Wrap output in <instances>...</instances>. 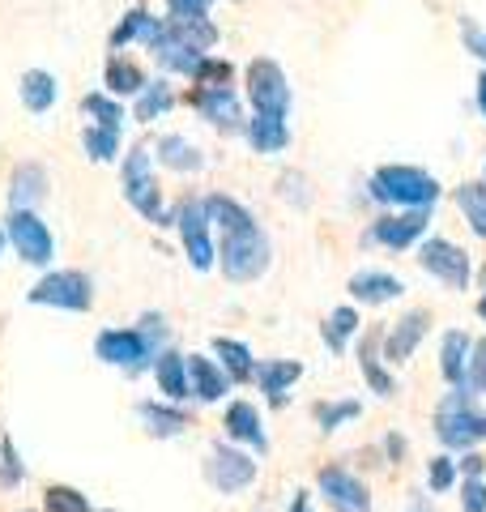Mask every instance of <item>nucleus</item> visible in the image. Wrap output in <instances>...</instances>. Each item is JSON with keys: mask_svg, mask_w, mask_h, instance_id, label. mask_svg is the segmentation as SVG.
I'll return each mask as SVG.
<instances>
[{"mask_svg": "<svg viewBox=\"0 0 486 512\" xmlns=\"http://www.w3.org/2000/svg\"><path fill=\"white\" fill-rule=\"evenodd\" d=\"M371 201L380 205H397V210H431L440 201V180L427 175L423 167L410 163H388L367 180Z\"/></svg>", "mask_w": 486, "mask_h": 512, "instance_id": "obj_1", "label": "nucleus"}, {"mask_svg": "<svg viewBox=\"0 0 486 512\" xmlns=\"http://www.w3.org/2000/svg\"><path fill=\"white\" fill-rule=\"evenodd\" d=\"M269 261H273V248H269V235L248 222L239 231H226L222 244H218V269L231 282H256L269 274Z\"/></svg>", "mask_w": 486, "mask_h": 512, "instance_id": "obj_2", "label": "nucleus"}, {"mask_svg": "<svg viewBox=\"0 0 486 512\" xmlns=\"http://www.w3.org/2000/svg\"><path fill=\"white\" fill-rule=\"evenodd\" d=\"M120 188L128 205L154 227H167V214H162V192H158V180H154V154L150 146H133L124 154V167H120Z\"/></svg>", "mask_w": 486, "mask_h": 512, "instance_id": "obj_3", "label": "nucleus"}, {"mask_svg": "<svg viewBox=\"0 0 486 512\" xmlns=\"http://www.w3.org/2000/svg\"><path fill=\"white\" fill-rule=\"evenodd\" d=\"M435 436H440L444 448H457V453H469L478 440H486V414L474 406V397H465L457 389H448V397L435 410Z\"/></svg>", "mask_w": 486, "mask_h": 512, "instance_id": "obj_4", "label": "nucleus"}, {"mask_svg": "<svg viewBox=\"0 0 486 512\" xmlns=\"http://www.w3.org/2000/svg\"><path fill=\"white\" fill-rule=\"evenodd\" d=\"M30 303L39 308H60V312H90L94 308V282L81 274V269H56V274H43L30 286Z\"/></svg>", "mask_w": 486, "mask_h": 512, "instance_id": "obj_5", "label": "nucleus"}, {"mask_svg": "<svg viewBox=\"0 0 486 512\" xmlns=\"http://www.w3.org/2000/svg\"><path fill=\"white\" fill-rule=\"evenodd\" d=\"M256 474H261L256 457L243 453V448H235L231 440H218L214 448H209V457H205V478H209V487H214L218 495L248 491L256 483Z\"/></svg>", "mask_w": 486, "mask_h": 512, "instance_id": "obj_6", "label": "nucleus"}, {"mask_svg": "<svg viewBox=\"0 0 486 512\" xmlns=\"http://www.w3.org/2000/svg\"><path fill=\"white\" fill-rule=\"evenodd\" d=\"M248 99L256 107V116H286L290 111V82L278 60L256 56L248 64Z\"/></svg>", "mask_w": 486, "mask_h": 512, "instance_id": "obj_7", "label": "nucleus"}, {"mask_svg": "<svg viewBox=\"0 0 486 512\" xmlns=\"http://www.w3.org/2000/svg\"><path fill=\"white\" fill-rule=\"evenodd\" d=\"M94 355H99L107 367H124V372H145V367H154V346L141 338L137 325L128 329H103L99 338H94Z\"/></svg>", "mask_w": 486, "mask_h": 512, "instance_id": "obj_8", "label": "nucleus"}, {"mask_svg": "<svg viewBox=\"0 0 486 512\" xmlns=\"http://www.w3.org/2000/svg\"><path fill=\"white\" fill-rule=\"evenodd\" d=\"M175 227H180V239H184V252H188V265L192 269H214L218 265V248H214V239H209V210H205V201L201 197H188L180 205V214H175Z\"/></svg>", "mask_w": 486, "mask_h": 512, "instance_id": "obj_9", "label": "nucleus"}, {"mask_svg": "<svg viewBox=\"0 0 486 512\" xmlns=\"http://www.w3.org/2000/svg\"><path fill=\"white\" fill-rule=\"evenodd\" d=\"M5 235H9V244L18 248V256H22L26 265H52V256H56V239H52V231H47V222H43L35 210H9Z\"/></svg>", "mask_w": 486, "mask_h": 512, "instance_id": "obj_10", "label": "nucleus"}, {"mask_svg": "<svg viewBox=\"0 0 486 512\" xmlns=\"http://www.w3.org/2000/svg\"><path fill=\"white\" fill-rule=\"evenodd\" d=\"M418 265H423L431 278H440L444 286H452V291H465L469 278H474L465 248H457V244H452V239H444V235L423 239V248H418Z\"/></svg>", "mask_w": 486, "mask_h": 512, "instance_id": "obj_11", "label": "nucleus"}, {"mask_svg": "<svg viewBox=\"0 0 486 512\" xmlns=\"http://www.w3.org/2000/svg\"><path fill=\"white\" fill-rule=\"evenodd\" d=\"M316 491H320V500L329 504V512H371L367 483L342 466H324L316 474Z\"/></svg>", "mask_w": 486, "mask_h": 512, "instance_id": "obj_12", "label": "nucleus"}, {"mask_svg": "<svg viewBox=\"0 0 486 512\" xmlns=\"http://www.w3.org/2000/svg\"><path fill=\"white\" fill-rule=\"evenodd\" d=\"M427 329H431V312H427V308L405 312V316L397 320V325L380 338V355H384V363H393V367L410 363V355L418 350V342L427 338Z\"/></svg>", "mask_w": 486, "mask_h": 512, "instance_id": "obj_13", "label": "nucleus"}, {"mask_svg": "<svg viewBox=\"0 0 486 512\" xmlns=\"http://www.w3.org/2000/svg\"><path fill=\"white\" fill-rule=\"evenodd\" d=\"M427 231V210H405V214H388V218H376L367 231V244H380V248H410L414 239H423Z\"/></svg>", "mask_w": 486, "mask_h": 512, "instance_id": "obj_14", "label": "nucleus"}, {"mask_svg": "<svg viewBox=\"0 0 486 512\" xmlns=\"http://www.w3.org/2000/svg\"><path fill=\"white\" fill-rule=\"evenodd\" d=\"M188 393L197 397L201 406H214V402H222V397L231 393V376L222 372L218 359H209V355H188Z\"/></svg>", "mask_w": 486, "mask_h": 512, "instance_id": "obj_15", "label": "nucleus"}, {"mask_svg": "<svg viewBox=\"0 0 486 512\" xmlns=\"http://www.w3.org/2000/svg\"><path fill=\"white\" fill-rule=\"evenodd\" d=\"M222 431H226V440L248 444V448H256V453H265V448H269L265 423H261V410H256L252 402H231V406H226Z\"/></svg>", "mask_w": 486, "mask_h": 512, "instance_id": "obj_16", "label": "nucleus"}, {"mask_svg": "<svg viewBox=\"0 0 486 512\" xmlns=\"http://www.w3.org/2000/svg\"><path fill=\"white\" fill-rule=\"evenodd\" d=\"M346 291L359 303H367V308H380V303H393V299L405 295V282L384 274V269H363V274H354L346 282Z\"/></svg>", "mask_w": 486, "mask_h": 512, "instance_id": "obj_17", "label": "nucleus"}, {"mask_svg": "<svg viewBox=\"0 0 486 512\" xmlns=\"http://www.w3.org/2000/svg\"><path fill=\"white\" fill-rule=\"evenodd\" d=\"M47 197V171L39 163H22L9 175V210H35Z\"/></svg>", "mask_w": 486, "mask_h": 512, "instance_id": "obj_18", "label": "nucleus"}, {"mask_svg": "<svg viewBox=\"0 0 486 512\" xmlns=\"http://www.w3.org/2000/svg\"><path fill=\"white\" fill-rule=\"evenodd\" d=\"M137 419H141V427L150 431V436L171 440V436H180V431L188 427V410L180 402H141Z\"/></svg>", "mask_w": 486, "mask_h": 512, "instance_id": "obj_19", "label": "nucleus"}, {"mask_svg": "<svg viewBox=\"0 0 486 512\" xmlns=\"http://www.w3.org/2000/svg\"><path fill=\"white\" fill-rule=\"evenodd\" d=\"M197 111L214 128H239V94L231 86H205L197 90Z\"/></svg>", "mask_w": 486, "mask_h": 512, "instance_id": "obj_20", "label": "nucleus"}, {"mask_svg": "<svg viewBox=\"0 0 486 512\" xmlns=\"http://www.w3.org/2000/svg\"><path fill=\"white\" fill-rule=\"evenodd\" d=\"M303 376V363L299 359H265L256 363V384H261V393L269 397L273 406L286 402V389Z\"/></svg>", "mask_w": 486, "mask_h": 512, "instance_id": "obj_21", "label": "nucleus"}, {"mask_svg": "<svg viewBox=\"0 0 486 512\" xmlns=\"http://www.w3.org/2000/svg\"><path fill=\"white\" fill-rule=\"evenodd\" d=\"M154 380H158V393H167V402H188V355L180 350H162L154 359Z\"/></svg>", "mask_w": 486, "mask_h": 512, "instance_id": "obj_22", "label": "nucleus"}, {"mask_svg": "<svg viewBox=\"0 0 486 512\" xmlns=\"http://www.w3.org/2000/svg\"><path fill=\"white\" fill-rule=\"evenodd\" d=\"M243 137L256 154H282L290 146V124L286 116H252L243 124Z\"/></svg>", "mask_w": 486, "mask_h": 512, "instance_id": "obj_23", "label": "nucleus"}, {"mask_svg": "<svg viewBox=\"0 0 486 512\" xmlns=\"http://www.w3.org/2000/svg\"><path fill=\"white\" fill-rule=\"evenodd\" d=\"M469 359H474V338H469L465 329H448L444 342H440V372H444V380L452 384V389L465 380Z\"/></svg>", "mask_w": 486, "mask_h": 512, "instance_id": "obj_24", "label": "nucleus"}, {"mask_svg": "<svg viewBox=\"0 0 486 512\" xmlns=\"http://www.w3.org/2000/svg\"><path fill=\"white\" fill-rule=\"evenodd\" d=\"M18 94H22V107L35 111V116H47L60 99V82L47 69H26L22 82H18Z\"/></svg>", "mask_w": 486, "mask_h": 512, "instance_id": "obj_25", "label": "nucleus"}, {"mask_svg": "<svg viewBox=\"0 0 486 512\" xmlns=\"http://www.w3.org/2000/svg\"><path fill=\"white\" fill-rule=\"evenodd\" d=\"M154 154H158V163H162V167H171V171H180V175L205 167V154L197 150V141H188V137H180V133L158 137Z\"/></svg>", "mask_w": 486, "mask_h": 512, "instance_id": "obj_26", "label": "nucleus"}, {"mask_svg": "<svg viewBox=\"0 0 486 512\" xmlns=\"http://www.w3.org/2000/svg\"><path fill=\"white\" fill-rule=\"evenodd\" d=\"M380 338H384V333H367V338H363V346H359V367H363V376H367V384H371V393H376V397H393L397 384H393V376L384 372Z\"/></svg>", "mask_w": 486, "mask_h": 512, "instance_id": "obj_27", "label": "nucleus"}, {"mask_svg": "<svg viewBox=\"0 0 486 512\" xmlns=\"http://www.w3.org/2000/svg\"><path fill=\"white\" fill-rule=\"evenodd\" d=\"M167 30L175 39H180L184 47H192V52H209V47L218 43V26L209 18H175V13H167Z\"/></svg>", "mask_w": 486, "mask_h": 512, "instance_id": "obj_28", "label": "nucleus"}, {"mask_svg": "<svg viewBox=\"0 0 486 512\" xmlns=\"http://www.w3.org/2000/svg\"><path fill=\"white\" fill-rule=\"evenodd\" d=\"M214 355L222 363V372L231 376V380H256V359H252V350L235 342V338H214Z\"/></svg>", "mask_w": 486, "mask_h": 512, "instance_id": "obj_29", "label": "nucleus"}, {"mask_svg": "<svg viewBox=\"0 0 486 512\" xmlns=\"http://www.w3.org/2000/svg\"><path fill=\"white\" fill-rule=\"evenodd\" d=\"M145 86H150V82H145V73L137 69L133 60H124V56H111L107 60V94H111V99H120V94L137 99Z\"/></svg>", "mask_w": 486, "mask_h": 512, "instance_id": "obj_30", "label": "nucleus"}, {"mask_svg": "<svg viewBox=\"0 0 486 512\" xmlns=\"http://www.w3.org/2000/svg\"><path fill=\"white\" fill-rule=\"evenodd\" d=\"M171 107H175V90H171V86L158 77V82H150V86H145V90L137 94L133 120H141V124H154L158 116H167Z\"/></svg>", "mask_w": 486, "mask_h": 512, "instance_id": "obj_31", "label": "nucleus"}, {"mask_svg": "<svg viewBox=\"0 0 486 512\" xmlns=\"http://www.w3.org/2000/svg\"><path fill=\"white\" fill-rule=\"evenodd\" d=\"M354 333H359V312L354 308H333L329 320H324V329H320V338H324V346H329L333 355H342Z\"/></svg>", "mask_w": 486, "mask_h": 512, "instance_id": "obj_32", "label": "nucleus"}, {"mask_svg": "<svg viewBox=\"0 0 486 512\" xmlns=\"http://www.w3.org/2000/svg\"><path fill=\"white\" fill-rule=\"evenodd\" d=\"M457 205L469 222V231L478 239H486V180H474V184H461L457 188Z\"/></svg>", "mask_w": 486, "mask_h": 512, "instance_id": "obj_33", "label": "nucleus"}, {"mask_svg": "<svg viewBox=\"0 0 486 512\" xmlns=\"http://www.w3.org/2000/svg\"><path fill=\"white\" fill-rule=\"evenodd\" d=\"M81 111L94 120V128H111V133L124 128V107L111 99V94H86V99H81Z\"/></svg>", "mask_w": 486, "mask_h": 512, "instance_id": "obj_34", "label": "nucleus"}, {"mask_svg": "<svg viewBox=\"0 0 486 512\" xmlns=\"http://www.w3.org/2000/svg\"><path fill=\"white\" fill-rule=\"evenodd\" d=\"M150 13H145L141 5L137 9H128L124 13V18L116 22V30H111V47H116V52H120V47H128V43H137V39H145V30H150Z\"/></svg>", "mask_w": 486, "mask_h": 512, "instance_id": "obj_35", "label": "nucleus"}, {"mask_svg": "<svg viewBox=\"0 0 486 512\" xmlns=\"http://www.w3.org/2000/svg\"><path fill=\"white\" fill-rule=\"evenodd\" d=\"M43 508L47 512H94L90 495H81L77 487H64V483H52L43 491Z\"/></svg>", "mask_w": 486, "mask_h": 512, "instance_id": "obj_36", "label": "nucleus"}, {"mask_svg": "<svg viewBox=\"0 0 486 512\" xmlns=\"http://www.w3.org/2000/svg\"><path fill=\"white\" fill-rule=\"evenodd\" d=\"M81 146H86V158L94 163H111V158L120 154V133H111V128H86V137H81Z\"/></svg>", "mask_w": 486, "mask_h": 512, "instance_id": "obj_37", "label": "nucleus"}, {"mask_svg": "<svg viewBox=\"0 0 486 512\" xmlns=\"http://www.w3.org/2000/svg\"><path fill=\"white\" fill-rule=\"evenodd\" d=\"M359 414H363L359 402H320L316 406V423H320V431H337V427L354 423Z\"/></svg>", "mask_w": 486, "mask_h": 512, "instance_id": "obj_38", "label": "nucleus"}, {"mask_svg": "<svg viewBox=\"0 0 486 512\" xmlns=\"http://www.w3.org/2000/svg\"><path fill=\"white\" fill-rule=\"evenodd\" d=\"M457 393L465 397H486V342H474V359H469V372L457 384Z\"/></svg>", "mask_w": 486, "mask_h": 512, "instance_id": "obj_39", "label": "nucleus"}, {"mask_svg": "<svg viewBox=\"0 0 486 512\" xmlns=\"http://www.w3.org/2000/svg\"><path fill=\"white\" fill-rule=\"evenodd\" d=\"M457 474H461V466L452 457H431L427 461V487L440 495V491H452V483H457Z\"/></svg>", "mask_w": 486, "mask_h": 512, "instance_id": "obj_40", "label": "nucleus"}, {"mask_svg": "<svg viewBox=\"0 0 486 512\" xmlns=\"http://www.w3.org/2000/svg\"><path fill=\"white\" fill-rule=\"evenodd\" d=\"M231 60H218V56H205V64H201V73L192 77V82H197L201 90L205 86H231Z\"/></svg>", "mask_w": 486, "mask_h": 512, "instance_id": "obj_41", "label": "nucleus"}, {"mask_svg": "<svg viewBox=\"0 0 486 512\" xmlns=\"http://www.w3.org/2000/svg\"><path fill=\"white\" fill-rule=\"evenodd\" d=\"M278 184H282V201L299 205V210H307V205H312V192H307V175H299V171H286Z\"/></svg>", "mask_w": 486, "mask_h": 512, "instance_id": "obj_42", "label": "nucleus"}, {"mask_svg": "<svg viewBox=\"0 0 486 512\" xmlns=\"http://www.w3.org/2000/svg\"><path fill=\"white\" fill-rule=\"evenodd\" d=\"M22 461H18V453H13V444L5 440V444H0V483H5V487H18L22 483Z\"/></svg>", "mask_w": 486, "mask_h": 512, "instance_id": "obj_43", "label": "nucleus"}, {"mask_svg": "<svg viewBox=\"0 0 486 512\" xmlns=\"http://www.w3.org/2000/svg\"><path fill=\"white\" fill-rule=\"evenodd\" d=\"M461 512H486V483H482V478H465Z\"/></svg>", "mask_w": 486, "mask_h": 512, "instance_id": "obj_44", "label": "nucleus"}, {"mask_svg": "<svg viewBox=\"0 0 486 512\" xmlns=\"http://www.w3.org/2000/svg\"><path fill=\"white\" fill-rule=\"evenodd\" d=\"M461 39H465V47H469V52H474L478 60H486V30H478L474 18H461Z\"/></svg>", "mask_w": 486, "mask_h": 512, "instance_id": "obj_45", "label": "nucleus"}, {"mask_svg": "<svg viewBox=\"0 0 486 512\" xmlns=\"http://www.w3.org/2000/svg\"><path fill=\"white\" fill-rule=\"evenodd\" d=\"M209 5L214 0H167V13H175V18H205Z\"/></svg>", "mask_w": 486, "mask_h": 512, "instance_id": "obj_46", "label": "nucleus"}, {"mask_svg": "<svg viewBox=\"0 0 486 512\" xmlns=\"http://www.w3.org/2000/svg\"><path fill=\"white\" fill-rule=\"evenodd\" d=\"M457 466H461V474H465V478H482V470H486V457H478L474 448H469V453L457 461Z\"/></svg>", "mask_w": 486, "mask_h": 512, "instance_id": "obj_47", "label": "nucleus"}, {"mask_svg": "<svg viewBox=\"0 0 486 512\" xmlns=\"http://www.w3.org/2000/svg\"><path fill=\"white\" fill-rule=\"evenodd\" d=\"M290 512H312V495L295 491V500H290Z\"/></svg>", "mask_w": 486, "mask_h": 512, "instance_id": "obj_48", "label": "nucleus"}, {"mask_svg": "<svg viewBox=\"0 0 486 512\" xmlns=\"http://www.w3.org/2000/svg\"><path fill=\"white\" fill-rule=\"evenodd\" d=\"M478 111H482V116H486V73L478 77Z\"/></svg>", "mask_w": 486, "mask_h": 512, "instance_id": "obj_49", "label": "nucleus"}, {"mask_svg": "<svg viewBox=\"0 0 486 512\" xmlns=\"http://www.w3.org/2000/svg\"><path fill=\"white\" fill-rule=\"evenodd\" d=\"M410 512H431V508H427V500H423V495H414V500H410Z\"/></svg>", "mask_w": 486, "mask_h": 512, "instance_id": "obj_50", "label": "nucleus"}, {"mask_svg": "<svg viewBox=\"0 0 486 512\" xmlns=\"http://www.w3.org/2000/svg\"><path fill=\"white\" fill-rule=\"evenodd\" d=\"M478 316L486 320V291H482V299H478Z\"/></svg>", "mask_w": 486, "mask_h": 512, "instance_id": "obj_51", "label": "nucleus"}, {"mask_svg": "<svg viewBox=\"0 0 486 512\" xmlns=\"http://www.w3.org/2000/svg\"><path fill=\"white\" fill-rule=\"evenodd\" d=\"M5 239H9V235H5V231H0V252H5Z\"/></svg>", "mask_w": 486, "mask_h": 512, "instance_id": "obj_52", "label": "nucleus"}, {"mask_svg": "<svg viewBox=\"0 0 486 512\" xmlns=\"http://www.w3.org/2000/svg\"><path fill=\"white\" fill-rule=\"evenodd\" d=\"M482 180H486V167H482Z\"/></svg>", "mask_w": 486, "mask_h": 512, "instance_id": "obj_53", "label": "nucleus"}]
</instances>
